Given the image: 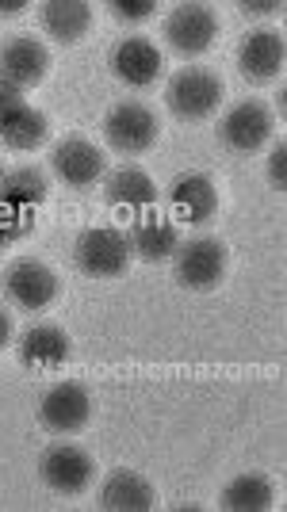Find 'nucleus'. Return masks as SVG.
Segmentation results:
<instances>
[{
	"label": "nucleus",
	"mask_w": 287,
	"mask_h": 512,
	"mask_svg": "<svg viewBox=\"0 0 287 512\" xmlns=\"http://www.w3.org/2000/svg\"><path fill=\"white\" fill-rule=\"evenodd\" d=\"M73 260H77V268L89 279H115L123 276L127 264H131V245H127V237L119 234V230H111V226H92V230L77 237Z\"/></svg>",
	"instance_id": "f257e3e1"
},
{
	"label": "nucleus",
	"mask_w": 287,
	"mask_h": 512,
	"mask_svg": "<svg viewBox=\"0 0 287 512\" xmlns=\"http://www.w3.org/2000/svg\"><path fill=\"white\" fill-rule=\"evenodd\" d=\"M157 115L150 104H142V100H123V104H115L108 111V119H104V134H108V146L119 153H146L150 146L157 142Z\"/></svg>",
	"instance_id": "f03ea898"
},
{
	"label": "nucleus",
	"mask_w": 287,
	"mask_h": 512,
	"mask_svg": "<svg viewBox=\"0 0 287 512\" xmlns=\"http://www.w3.org/2000/svg\"><path fill=\"white\" fill-rule=\"evenodd\" d=\"M4 299L23 314H39L58 299V276L43 260H16L4 268Z\"/></svg>",
	"instance_id": "7ed1b4c3"
},
{
	"label": "nucleus",
	"mask_w": 287,
	"mask_h": 512,
	"mask_svg": "<svg viewBox=\"0 0 287 512\" xmlns=\"http://www.w3.org/2000/svg\"><path fill=\"white\" fill-rule=\"evenodd\" d=\"M173 272L192 291L219 287L222 276H226V245L215 241V237H192V241H184V245H177V253H173Z\"/></svg>",
	"instance_id": "20e7f679"
},
{
	"label": "nucleus",
	"mask_w": 287,
	"mask_h": 512,
	"mask_svg": "<svg viewBox=\"0 0 287 512\" xmlns=\"http://www.w3.org/2000/svg\"><path fill=\"white\" fill-rule=\"evenodd\" d=\"M222 104V81L211 73V69H180L177 77L169 81V107L177 119H188V123H199L207 115H215V107Z\"/></svg>",
	"instance_id": "39448f33"
},
{
	"label": "nucleus",
	"mask_w": 287,
	"mask_h": 512,
	"mask_svg": "<svg viewBox=\"0 0 287 512\" xmlns=\"http://www.w3.org/2000/svg\"><path fill=\"white\" fill-rule=\"evenodd\" d=\"M215 35H219V20H215V12L207 4L188 0V4H177L165 16V43L173 46L180 58L203 54L207 46L215 43Z\"/></svg>",
	"instance_id": "423d86ee"
},
{
	"label": "nucleus",
	"mask_w": 287,
	"mask_h": 512,
	"mask_svg": "<svg viewBox=\"0 0 287 512\" xmlns=\"http://www.w3.org/2000/svg\"><path fill=\"white\" fill-rule=\"evenodd\" d=\"M92 417V398L85 386L77 383H54L39 398V425L54 436H73L89 425Z\"/></svg>",
	"instance_id": "0eeeda50"
},
{
	"label": "nucleus",
	"mask_w": 287,
	"mask_h": 512,
	"mask_svg": "<svg viewBox=\"0 0 287 512\" xmlns=\"http://www.w3.org/2000/svg\"><path fill=\"white\" fill-rule=\"evenodd\" d=\"M92 455L77 444H50V448L39 455V474L43 482L54 493H66V497H77V493L89 490L92 482Z\"/></svg>",
	"instance_id": "6e6552de"
},
{
	"label": "nucleus",
	"mask_w": 287,
	"mask_h": 512,
	"mask_svg": "<svg viewBox=\"0 0 287 512\" xmlns=\"http://www.w3.org/2000/svg\"><path fill=\"white\" fill-rule=\"evenodd\" d=\"M219 138L226 150L234 153H253L261 150L268 138H272V111L257 100H242L234 104L219 123Z\"/></svg>",
	"instance_id": "1a4fd4ad"
},
{
	"label": "nucleus",
	"mask_w": 287,
	"mask_h": 512,
	"mask_svg": "<svg viewBox=\"0 0 287 512\" xmlns=\"http://www.w3.org/2000/svg\"><path fill=\"white\" fill-rule=\"evenodd\" d=\"M111 73L123 81V85L131 88H150L161 77V50L154 46V39H146V35H131V39H123V43L111 46Z\"/></svg>",
	"instance_id": "9d476101"
},
{
	"label": "nucleus",
	"mask_w": 287,
	"mask_h": 512,
	"mask_svg": "<svg viewBox=\"0 0 287 512\" xmlns=\"http://www.w3.org/2000/svg\"><path fill=\"white\" fill-rule=\"evenodd\" d=\"M50 165L58 172V180L69 188H92L104 176V150L92 146L89 138H66L54 146Z\"/></svg>",
	"instance_id": "9b49d317"
},
{
	"label": "nucleus",
	"mask_w": 287,
	"mask_h": 512,
	"mask_svg": "<svg viewBox=\"0 0 287 512\" xmlns=\"http://www.w3.org/2000/svg\"><path fill=\"white\" fill-rule=\"evenodd\" d=\"M46 69H50V54L31 35H16L0 50V77L16 88H35L46 77Z\"/></svg>",
	"instance_id": "f8f14e48"
},
{
	"label": "nucleus",
	"mask_w": 287,
	"mask_h": 512,
	"mask_svg": "<svg viewBox=\"0 0 287 512\" xmlns=\"http://www.w3.org/2000/svg\"><path fill=\"white\" fill-rule=\"evenodd\" d=\"M169 203H173V214H177L180 222L203 226L219 211V192H215V184L203 172H184L169 188Z\"/></svg>",
	"instance_id": "ddd939ff"
},
{
	"label": "nucleus",
	"mask_w": 287,
	"mask_h": 512,
	"mask_svg": "<svg viewBox=\"0 0 287 512\" xmlns=\"http://www.w3.org/2000/svg\"><path fill=\"white\" fill-rule=\"evenodd\" d=\"M287 62V43L280 31H249L238 46V65L249 81H272Z\"/></svg>",
	"instance_id": "4468645a"
},
{
	"label": "nucleus",
	"mask_w": 287,
	"mask_h": 512,
	"mask_svg": "<svg viewBox=\"0 0 287 512\" xmlns=\"http://www.w3.org/2000/svg\"><path fill=\"white\" fill-rule=\"evenodd\" d=\"M96 505L104 512H150L157 505V490L134 470H115L104 478Z\"/></svg>",
	"instance_id": "2eb2a0df"
},
{
	"label": "nucleus",
	"mask_w": 287,
	"mask_h": 512,
	"mask_svg": "<svg viewBox=\"0 0 287 512\" xmlns=\"http://www.w3.org/2000/svg\"><path fill=\"white\" fill-rule=\"evenodd\" d=\"M20 363L27 371H58L69 363V337L58 325H31L20 337Z\"/></svg>",
	"instance_id": "dca6fc26"
},
{
	"label": "nucleus",
	"mask_w": 287,
	"mask_h": 512,
	"mask_svg": "<svg viewBox=\"0 0 287 512\" xmlns=\"http://www.w3.org/2000/svg\"><path fill=\"white\" fill-rule=\"evenodd\" d=\"M127 245H131V256H138V260H146V264H161V260H173L180 237H177V226H173L169 218H157L154 214V218L134 222Z\"/></svg>",
	"instance_id": "f3484780"
},
{
	"label": "nucleus",
	"mask_w": 287,
	"mask_h": 512,
	"mask_svg": "<svg viewBox=\"0 0 287 512\" xmlns=\"http://www.w3.org/2000/svg\"><path fill=\"white\" fill-rule=\"evenodd\" d=\"M39 20H43V31L50 39L77 43L92 27V4H85V0H46L39 8Z\"/></svg>",
	"instance_id": "a211bd4d"
},
{
	"label": "nucleus",
	"mask_w": 287,
	"mask_h": 512,
	"mask_svg": "<svg viewBox=\"0 0 287 512\" xmlns=\"http://www.w3.org/2000/svg\"><path fill=\"white\" fill-rule=\"evenodd\" d=\"M50 188H46V176L39 169H12L0 176V207H16V211H31L39 207Z\"/></svg>",
	"instance_id": "6ab92c4d"
},
{
	"label": "nucleus",
	"mask_w": 287,
	"mask_h": 512,
	"mask_svg": "<svg viewBox=\"0 0 287 512\" xmlns=\"http://www.w3.org/2000/svg\"><path fill=\"white\" fill-rule=\"evenodd\" d=\"M104 195L111 207H150L157 199V188L142 169H115L104 184Z\"/></svg>",
	"instance_id": "aec40b11"
},
{
	"label": "nucleus",
	"mask_w": 287,
	"mask_h": 512,
	"mask_svg": "<svg viewBox=\"0 0 287 512\" xmlns=\"http://www.w3.org/2000/svg\"><path fill=\"white\" fill-rule=\"evenodd\" d=\"M219 505L226 512H265L272 509V486L261 474H238L226 490H222Z\"/></svg>",
	"instance_id": "412c9836"
},
{
	"label": "nucleus",
	"mask_w": 287,
	"mask_h": 512,
	"mask_svg": "<svg viewBox=\"0 0 287 512\" xmlns=\"http://www.w3.org/2000/svg\"><path fill=\"white\" fill-rule=\"evenodd\" d=\"M46 115L43 111H35V107H23L20 115L12 119V123H4L0 127V142L8 146V150H35V146H43L46 142Z\"/></svg>",
	"instance_id": "4be33fe9"
},
{
	"label": "nucleus",
	"mask_w": 287,
	"mask_h": 512,
	"mask_svg": "<svg viewBox=\"0 0 287 512\" xmlns=\"http://www.w3.org/2000/svg\"><path fill=\"white\" fill-rule=\"evenodd\" d=\"M108 8H111V16H115L119 23H142V20H150V16L157 12L154 0H111Z\"/></svg>",
	"instance_id": "5701e85b"
},
{
	"label": "nucleus",
	"mask_w": 287,
	"mask_h": 512,
	"mask_svg": "<svg viewBox=\"0 0 287 512\" xmlns=\"http://www.w3.org/2000/svg\"><path fill=\"white\" fill-rule=\"evenodd\" d=\"M27 230V211H16V207H0V253L16 241V237Z\"/></svg>",
	"instance_id": "b1692460"
},
{
	"label": "nucleus",
	"mask_w": 287,
	"mask_h": 512,
	"mask_svg": "<svg viewBox=\"0 0 287 512\" xmlns=\"http://www.w3.org/2000/svg\"><path fill=\"white\" fill-rule=\"evenodd\" d=\"M23 107H27L23 104V88H16L12 81H4V77H0V127H4V123H12Z\"/></svg>",
	"instance_id": "393cba45"
},
{
	"label": "nucleus",
	"mask_w": 287,
	"mask_h": 512,
	"mask_svg": "<svg viewBox=\"0 0 287 512\" xmlns=\"http://www.w3.org/2000/svg\"><path fill=\"white\" fill-rule=\"evenodd\" d=\"M268 180H272L276 192H284L287 188V146L284 142H276V150H272V157H268Z\"/></svg>",
	"instance_id": "a878e982"
},
{
	"label": "nucleus",
	"mask_w": 287,
	"mask_h": 512,
	"mask_svg": "<svg viewBox=\"0 0 287 512\" xmlns=\"http://www.w3.org/2000/svg\"><path fill=\"white\" fill-rule=\"evenodd\" d=\"M242 12H249V16H268V12H280V4H276V0H265V4H242Z\"/></svg>",
	"instance_id": "bb28decb"
},
{
	"label": "nucleus",
	"mask_w": 287,
	"mask_h": 512,
	"mask_svg": "<svg viewBox=\"0 0 287 512\" xmlns=\"http://www.w3.org/2000/svg\"><path fill=\"white\" fill-rule=\"evenodd\" d=\"M27 8V0H0V16H20Z\"/></svg>",
	"instance_id": "cd10ccee"
},
{
	"label": "nucleus",
	"mask_w": 287,
	"mask_h": 512,
	"mask_svg": "<svg viewBox=\"0 0 287 512\" xmlns=\"http://www.w3.org/2000/svg\"><path fill=\"white\" fill-rule=\"evenodd\" d=\"M8 337H12V318H8L4 310H0V348L8 344Z\"/></svg>",
	"instance_id": "c85d7f7f"
},
{
	"label": "nucleus",
	"mask_w": 287,
	"mask_h": 512,
	"mask_svg": "<svg viewBox=\"0 0 287 512\" xmlns=\"http://www.w3.org/2000/svg\"><path fill=\"white\" fill-rule=\"evenodd\" d=\"M276 115H287V88L276 92Z\"/></svg>",
	"instance_id": "c756f323"
}]
</instances>
